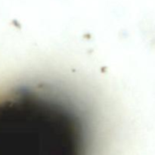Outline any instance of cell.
Segmentation results:
<instances>
[{"instance_id":"1","label":"cell","mask_w":155,"mask_h":155,"mask_svg":"<svg viewBox=\"0 0 155 155\" xmlns=\"http://www.w3.org/2000/svg\"><path fill=\"white\" fill-rule=\"evenodd\" d=\"M0 155H48L37 116L12 88L0 92Z\"/></svg>"}]
</instances>
